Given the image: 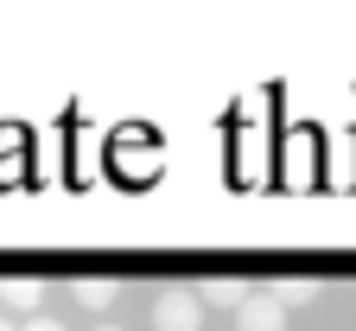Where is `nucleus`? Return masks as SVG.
Returning a JSON list of instances; mask_svg holds the SVG:
<instances>
[{
	"label": "nucleus",
	"mask_w": 356,
	"mask_h": 331,
	"mask_svg": "<svg viewBox=\"0 0 356 331\" xmlns=\"http://www.w3.org/2000/svg\"><path fill=\"white\" fill-rule=\"evenodd\" d=\"M0 306H13V312L38 318V280H32V274H13V280H0Z\"/></svg>",
	"instance_id": "423d86ee"
},
{
	"label": "nucleus",
	"mask_w": 356,
	"mask_h": 331,
	"mask_svg": "<svg viewBox=\"0 0 356 331\" xmlns=\"http://www.w3.org/2000/svg\"><path fill=\"white\" fill-rule=\"evenodd\" d=\"M96 331H121V325H96Z\"/></svg>",
	"instance_id": "9d476101"
},
{
	"label": "nucleus",
	"mask_w": 356,
	"mask_h": 331,
	"mask_svg": "<svg viewBox=\"0 0 356 331\" xmlns=\"http://www.w3.org/2000/svg\"><path fill=\"white\" fill-rule=\"evenodd\" d=\"M197 300H204V306H229V312H236V306L248 300V280H236V274H210L204 287H197Z\"/></svg>",
	"instance_id": "7ed1b4c3"
},
{
	"label": "nucleus",
	"mask_w": 356,
	"mask_h": 331,
	"mask_svg": "<svg viewBox=\"0 0 356 331\" xmlns=\"http://www.w3.org/2000/svg\"><path fill=\"white\" fill-rule=\"evenodd\" d=\"M204 325V300L197 287H165L153 300V331H197Z\"/></svg>",
	"instance_id": "f257e3e1"
},
{
	"label": "nucleus",
	"mask_w": 356,
	"mask_h": 331,
	"mask_svg": "<svg viewBox=\"0 0 356 331\" xmlns=\"http://www.w3.org/2000/svg\"><path fill=\"white\" fill-rule=\"evenodd\" d=\"M19 331H64V325H58V318H26Z\"/></svg>",
	"instance_id": "6e6552de"
},
{
	"label": "nucleus",
	"mask_w": 356,
	"mask_h": 331,
	"mask_svg": "<svg viewBox=\"0 0 356 331\" xmlns=\"http://www.w3.org/2000/svg\"><path fill=\"white\" fill-rule=\"evenodd\" d=\"M236 331H286L280 300H274V293H248V300L236 306Z\"/></svg>",
	"instance_id": "f03ea898"
},
{
	"label": "nucleus",
	"mask_w": 356,
	"mask_h": 331,
	"mask_svg": "<svg viewBox=\"0 0 356 331\" xmlns=\"http://www.w3.org/2000/svg\"><path fill=\"white\" fill-rule=\"evenodd\" d=\"M115 293H121V280H115V274H83V280H76V300H83L89 312H108Z\"/></svg>",
	"instance_id": "20e7f679"
},
{
	"label": "nucleus",
	"mask_w": 356,
	"mask_h": 331,
	"mask_svg": "<svg viewBox=\"0 0 356 331\" xmlns=\"http://www.w3.org/2000/svg\"><path fill=\"white\" fill-rule=\"evenodd\" d=\"M331 185H337V192H343V185H350V153H343V147L331 153Z\"/></svg>",
	"instance_id": "0eeeda50"
},
{
	"label": "nucleus",
	"mask_w": 356,
	"mask_h": 331,
	"mask_svg": "<svg viewBox=\"0 0 356 331\" xmlns=\"http://www.w3.org/2000/svg\"><path fill=\"white\" fill-rule=\"evenodd\" d=\"M0 331H19V325H13V318H0Z\"/></svg>",
	"instance_id": "1a4fd4ad"
},
{
	"label": "nucleus",
	"mask_w": 356,
	"mask_h": 331,
	"mask_svg": "<svg viewBox=\"0 0 356 331\" xmlns=\"http://www.w3.org/2000/svg\"><path fill=\"white\" fill-rule=\"evenodd\" d=\"M274 300H280V312L312 306V300H318V274H286V280H274Z\"/></svg>",
	"instance_id": "39448f33"
}]
</instances>
